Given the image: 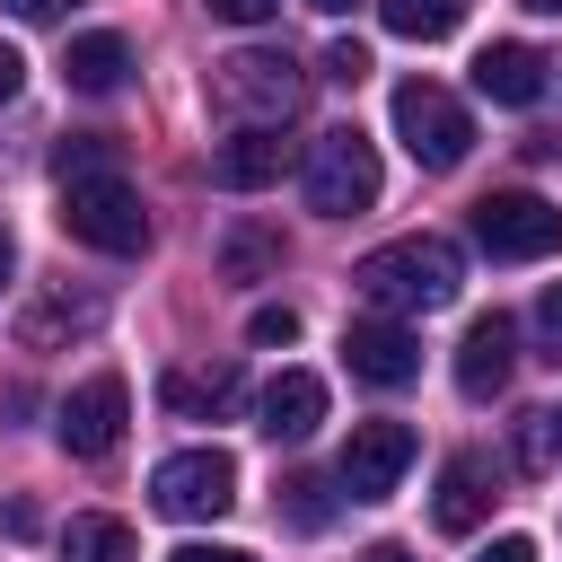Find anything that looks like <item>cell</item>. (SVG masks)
Returning <instances> with one entry per match:
<instances>
[{
    "label": "cell",
    "instance_id": "cell-1",
    "mask_svg": "<svg viewBox=\"0 0 562 562\" xmlns=\"http://www.w3.org/2000/svg\"><path fill=\"white\" fill-rule=\"evenodd\" d=\"M457 281H465V255L448 237H395V246L360 255V272H351V290L386 316H430L457 299Z\"/></svg>",
    "mask_w": 562,
    "mask_h": 562
},
{
    "label": "cell",
    "instance_id": "cell-2",
    "mask_svg": "<svg viewBox=\"0 0 562 562\" xmlns=\"http://www.w3.org/2000/svg\"><path fill=\"white\" fill-rule=\"evenodd\" d=\"M61 228H70L79 246H97V255H140V246H149V211H140V193H132L114 167L61 176Z\"/></svg>",
    "mask_w": 562,
    "mask_h": 562
},
{
    "label": "cell",
    "instance_id": "cell-3",
    "mask_svg": "<svg viewBox=\"0 0 562 562\" xmlns=\"http://www.w3.org/2000/svg\"><path fill=\"white\" fill-rule=\"evenodd\" d=\"M211 97H220V114H237V123H290L299 97H307V70H299L290 53H272V44H246V53L220 61Z\"/></svg>",
    "mask_w": 562,
    "mask_h": 562
},
{
    "label": "cell",
    "instance_id": "cell-4",
    "mask_svg": "<svg viewBox=\"0 0 562 562\" xmlns=\"http://www.w3.org/2000/svg\"><path fill=\"white\" fill-rule=\"evenodd\" d=\"M369 202H378V149H369V132H360V123L316 132V140H307V211L360 220Z\"/></svg>",
    "mask_w": 562,
    "mask_h": 562
},
{
    "label": "cell",
    "instance_id": "cell-5",
    "mask_svg": "<svg viewBox=\"0 0 562 562\" xmlns=\"http://www.w3.org/2000/svg\"><path fill=\"white\" fill-rule=\"evenodd\" d=\"M395 140L413 149V167L448 176V167L474 149V123H465V105H457L448 88H430V79H404V88H395Z\"/></svg>",
    "mask_w": 562,
    "mask_h": 562
},
{
    "label": "cell",
    "instance_id": "cell-6",
    "mask_svg": "<svg viewBox=\"0 0 562 562\" xmlns=\"http://www.w3.org/2000/svg\"><path fill=\"white\" fill-rule=\"evenodd\" d=\"M474 246L492 263H536V255L562 246V211L544 193H483L474 202Z\"/></svg>",
    "mask_w": 562,
    "mask_h": 562
},
{
    "label": "cell",
    "instance_id": "cell-7",
    "mask_svg": "<svg viewBox=\"0 0 562 562\" xmlns=\"http://www.w3.org/2000/svg\"><path fill=\"white\" fill-rule=\"evenodd\" d=\"M149 501H158L167 518H220V509L237 501V457H228V448H176V457H158Z\"/></svg>",
    "mask_w": 562,
    "mask_h": 562
},
{
    "label": "cell",
    "instance_id": "cell-8",
    "mask_svg": "<svg viewBox=\"0 0 562 562\" xmlns=\"http://www.w3.org/2000/svg\"><path fill=\"white\" fill-rule=\"evenodd\" d=\"M123 422H132V386H123L114 369H97V378H79V386L61 395L53 439H61L70 457H114V448H123Z\"/></svg>",
    "mask_w": 562,
    "mask_h": 562
},
{
    "label": "cell",
    "instance_id": "cell-9",
    "mask_svg": "<svg viewBox=\"0 0 562 562\" xmlns=\"http://www.w3.org/2000/svg\"><path fill=\"white\" fill-rule=\"evenodd\" d=\"M404 465H413V430H404V422H351L334 483H342L351 501H386V492L404 483Z\"/></svg>",
    "mask_w": 562,
    "mask_h": 562
},
{
    "label": "cell",
    "instance_id": "cell-10",
    "mask_svg": "<svg viewBox=\"0 0 562 562\" xmlns=\"http://www.w3.org/2000/svg\"><path fill=\"white\" fill-rule=\"evenodd\" d=\"M342 360H351V378H369V386H413V378H422V334L395 325V316H369V325L342 334Z\"/></svg>",
    "mask_w": 562,
    "mask_h": 562
},
{
    "label": "cell",
    "instance_id": "cell-11",
    "mask_svg": "<svg viewBox=\"0 0 562 562\" xmlns=\"http://www.w3.org/2000/svg\"><path fill=\"white\" fill-rule=\"evenodd\" d=\"M281 167H290L281 123H237V132L211 149V176H220L228 193H263V184H281Z\"/></svg>",
    "mask_w": 562,
    "mask_h": 562
},
{
    "label": "cell",
    "instance_id": "cell-12",
    "mask_svg": "<svg viewBox=\"0 0 562 562\" xmlns=\"http://www.w3.org/2000/svg\"><path fill=\"white\" fill-rule=\"evenodd\" d=\"M492 483H501L492 457H474V448L448 457V465H439V492H430V527H439V536H474L483 509H492Z\"/></svg>",
    "mask_w": 562,
    "mask_h": 562
},
{
    "label": "cell",
    "instance_id": "cell-13",
    "mask_svg": "<svg viewBox=\"0 0 562 562\" xmlns=\"http://www.w3.org/2000/svg\"><path fill=\"white\" fill-rule=\"evenodd\" d=\"M509 360H518V325L492 307V316H474L465 342H457V386H465V395H501V386H509Z\"/></svg>",
    "mask_w": 562,
    "mask_h": 562
},
{
    "label": "cell",
    "instance_id": "cell-14",
    "mask_svg": "<svg viewBox=\"0 0 562 562\" xmlns=\"http://www.w3.org/2000/svg\"><path fill=\"white\" fill-rule=\"evenodd\" d=\"M255 413H263V439H307V430L325 422V378H316V369H281Z\"/></svg>",
    "mask_w": 562,
    "mask_h": 562
},
{
    "label": "cell",
    "instance_id": "cell-15",
    "mask_svg": "<svg viewBox=\"0 0 562 562\" xmlns=\"http://www.w3.org/2000/svg\"><path fill=\"white\" fill-rule=\"evenodd\" d=\"M474 88H483L492 105H536V97H544V61H536L527 44H483V53H474Z\"/></svg>",
    "mask_w": 562,
    "mask_h": 562
},
{
    "label": "cell",
    "instance_id": "cell-16",
    "mask_svg": "<svg viewBox=\"0 0 562 562\" xmlns=\"http://www.w3.org/2000/svg\"><path fill=\"white\" fill-rule=\"evenodd\" d=\"M123 70H132V44H123V35H70V53H61V79H70L79 97H114Z\"/></svg>",
    "mask_w": 562,
    "mask_h": 562
},
{
    "label": "cell",
    "instance_id": "cell-17",
    "mask_svg": "<svg viewBox=\"0 0 562 562\" xmlns=\"http://www.w3.org/2000/svg\"><path fill=\"white\" fill-rule=\"evenodd\" d=\"M378 18H386V35H404V44H439V35H457L465 0H378Z\"/></svg>",
    "mask_w": 562,
    "mask_h": 562
},
{
    "label": "cell",
    "instance_id": "cell-18",
    "mask_svg": "<svg viewBox=\"0 0 562 562\" xmlns=\"http://www.w3.org/2000/svg\"><path fill=\"white\" fill-rule=\"evenodd\" d=\"M61 562H132V527L123 518H70L61 527Z\"/></svg>",
    "mask_w": 562,
    "mask_h": 562
},
{
    "label": "cell",
    "instance_id": "cell-19",
    "mask_svg": "<svg viewBox=\"0 0 562 562\" xmlns=\"http://www.w3.org/2000/svg\"><path fill=\"white\" fill-rule=\"evenodd\" d=\"M167 404L176 413H228L237 404V369H176L167 378Z\"/></svg>",
    "mask_w": 562,
    "mask_h": 562
},
{
    "label": "cell",
    "instance_id": "cell-20",
    "mask_svg": "<svg viewBox=\"0 0 562 562\" xmlns=\"http://www.w3.org/2000/svg\"><path fill=\"white\" fill-rule=\"evenodd\" d=\"M97 316H105L97 299H79V307H70V299H44V307H26V316H18V342H26V351H44L61 325H70V334H88Z\"/></svg>",
    "mask_w": 562,
    "mask_h": 562
},
{
    "label": "cell",
    "instance_id": "cell-21",
    "mask_svg": "<svg viewBox=\"0 0 562 562\" xmlns=\"http://www.w3.org/2000/svg\"><path fill=\"white\" fill-rule=\"evenodd\" d=\"M272 255H281V237H272V228H228V246H220V272H228V281H255Z\"/></svg>",
    "mask_w": 562,
    "mask_h": 562
},
{
    "label": "cell",
    "instance_id": "cell-22",
    "mask_svg": "<svg viewBox=\"0 0 562 562\" xmlns=\"http://www.w3.org/2000/svg\"><path fill=\"white\" fill-rule=\"evenodd\" d=\"M246 342L290 351V342H299V307H255V316H246Z\"/></svg>",
    "mask_w": 562,
    "mask_h": 562
},
{
    "label": "cell",
    "instance_id": "cell-23",
    "mask_svg": "<svg viewBox=\"0 0 562 562\" xmlns=\"http://www.w3.org/2000/svg\"><path fill=\"white\" fill-rule=\"evenodd\" d=\"M281 492H290V527H325V518H334V501H325L316 474H299V483H281Z\"/></svg>",
    "mask_w": 562,
    "mask_h": 562
},
{
    "label": "cell",
    "instance_id": "cell-24",
    "mask_svg": "<svg viewBox=\"0 0 562 562\" xmlns=\"http://www.w3.org/2000/svg\"><path fill=\"white\" fill-rule=\"evenodd\" d=\"M325 79L360 88V79H369V44H351V35H342V44H325Z\"/></svg>",
    "mask_w": 562,
    "mask_h": 562
},
{
    "label": "cell",
    "instance_id": "cell-25",
    "mask_svg": "<svg viewBox=\"0 0 562 562\" xmlns=\"http://www.w3.org/2000/svg\"><path fill=\"white\" fill-rule=\"evenodd\" d=\"M518 457L527 465H553V413H518Z\"/></svg>",
    "mask_w": 562,
    "mask_h": 562
},
{
    "label": "cell",
    "instance_id": "cell-26",
    "mask_svg": "<svg viewBox=\"0 0 562 562\" xmlns=\"http://www.w3.org/2000/svg\"><path fill=\"white\" fill-rule=\"evenodd\" d=\"M536 342H544V360L562 369V281H553V290L536 299Z\"/></svg>",
    "mask_w": 562,
    "mask_h": 562
},
{
    "label": "cell",
    "instance_id": "cell-27",
    "mask_svg": "<svg viewBox=\"0 0 562 562\" xmlns=\"http://www.w3.org/2000/svg\"><path fill=\"white\" fill-rule=\"evenodd\" d=\"M97 167H114V140H70L61 149V176H97Z\"/></svg>",
    "mask_w": 562,
    "mask_h": 562
},
{
    "label": "cell",
    "instance_id": "cell-28",
    "mask_svg": "<svg viewBox=\"0 0 562 562\" xmlns=\"http://www.w3.org/2000/svg\"><path fill=\"white\" fill-rule=\"evenodd\" d=\"M211 18H228V26H263V18H281V0H202Z\"/></svg>",
    "mask_w": 562,
    "mask_h": 562
},
{
    "label": "cell",
    "instance_id": "cell-29",
    "mask_svg": "<svg viewBox=\"0 0 562 562\" xmlns=\"http://www.w3.org/2000/svg\"><path fill=\"white\" fill-rule=\"evenodd\" d=\"M9 9H18V18H26V26H53V18H70V9H79V0H9Z\"/></svg>",
    "mask_w": 562,
    "mask_h": 562
},
{
    "label": "cell",
    "instance_id": "cell-30",
    "mask_svg": "<svg viewBox=\"0 0 562 562\" xmlns=\"http://www.w3.org/2000/svg\"><path fill=\"white\" fill-rule=\"evenodd\" d=\"M474 562H536V544H527V536H492Z\"/></svg>",
    "mask_w": 562,
    "mask_h": 562
},
{
    "label": "cell",
    "instance_id": "cell-31",
    "mask_svg": "<svg viewBox=\"0 0 562 562\" xmlns=\"http://www.w3.org/2000/svg\"><path fill=\"white\" fill-rule=\"evenodd\" d=\"M167 562H255V553H237V544H176Z\"/></svg>",
    "mask_w": 562,
    "mask_h": 562
},
{
    "label": "cell",
    "instance_id": "cell-32",
    "mask_svg": "<svg viewBox=\"0 0 562 562\" xmlns=\"http://www.w3.org/2000/svg\"><path fill=\"white\" fill-rule=\"evenodd\" d=\"M26 88V61H18V44H0V105Z\"/></svg>",
    "mask_w": 562,
    "mask_h": 562
},
{
    "label": "cell",
    "instance_id": "cell-33",
    "mask_svg": "<svg viewBox=\"0 0 562 562\" xmlns=\"http://www.w3.org/2000/svg\"><path fill=\"white\" fill-rule=\"evenodd\" d=\"M9 263H18V246H9V228H0V290H9Z\"/></svg>",
    "mask_w": 562,
    "mask_h": 562
},
{
    "label": "cell",
    "instance_id": "cell-34",
    "mask_svg": "<svg viewBox=\"0 0 562 562\" xmlns=\"http://www.w3.org/2000/svg\"><path fill=\"white\" fill-rule=\"evenodd\" d=\"M518 9H536V18H562V0H518Z\"/></svg>",
    "mask_w": 562,
    "mask_h": 562
},
{
    "label": "cell",
    "instance_id": "cell-35",
    "mask_svg": "<svg viewBox=\"0 0 562 562\" xmlns=\"http://www.w3.org/2000/svg\"><path fill=\"white\" fill-rule=\"evenodd\" d=\"M369 562H413V553H404V544H378V553H369Z\"/></svg>",
    "mask_w": 562,
    "mask_h": 562
},
{
    "label": "cell",
    "instance_id": "cell-36",
    "mask_svg": "<svg viewBox=\"0 0 562 562\" xmlns=\"http://www.w3.org/2000/svg\"><path fill=\"white\" fill-rule=\"evenodd\" d=\"M307 9H325V18H342V9H351V0H307Z\"/></svg>",
    "mask_w": 562,
    "mask_h": 562
},
{
    "label": "cell",
    "instance_id": "cell-37",
    "mask_svg": "<svg viewBox=\"0 0 562 562\" xmlns=\"http://www.w3.org/2000/svg\"><path fill=\"white\" fill-rule=\"evenodd\" d=\"M553 457H562V413H553Z\"/></svg>",
    "mask_w": 562,
    "mask_h": 562
}]
</instances>
